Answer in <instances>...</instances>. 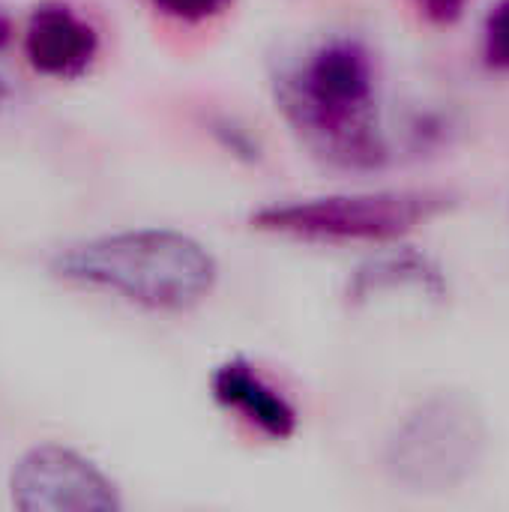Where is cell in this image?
I'll return each mask as SVG.
<instances>
[{
  "mask_svg": "<svg viewBox=\"0 0 509 512\" xmlns=\"http://www.w3.org/2000/svg\"><path fill=\"white\" fill-rule=\"evenodd\" d=\"M276 96L294 132L327 162L342 168L384 162L375 63L363 42H321L276 81Z\"/></svg>",
  "mask_w": 509,
  "mask_h": 512,
  "instance_id": "obj_1",
  "label": "cell"
},
{
  "mask_svg": "<svg viewBox=\"0 0 509 512\" xmlns=\"http://www.w3.org/2000/svg\"><path fill=\"white\" fill-rule=\"evenodd\" d=\"M51 273L144 309L183 312L213 291L219 270L213 255L183 231L132 228L66 246L51 258Z\"/></svg>",
  "mask_w": 509,
  "mask_h": 512,
  "instance_id": "obj_2",
  "label": "cell"
},
{
  "mask_svg": "<svg viewBox=\"0 0 509 512\" xmlns=\"http://www.w3.org/2000/svg\"><path fill=\"white\" fill-rule=\"evenodd\" d=\"M453 207L447 192L387 189L297 198L252 213V228L306 243H393Z\"/></svg>",
  "mask_w": 509,
  "mask_h": 512,
  "instance_id": "obj_3",
  "label": "cell"
},
{
  "mask_svg": "<svg viewBox=\"0 0 509 512\" xmlns=\"http://www.w3.org/2000/svg\"><path fill=\"white\" fill-rule=\"evenodd\" d=\"M486 441V417L468 393H435L396 426L384 468L411 492H453L483 465Z\"/></svg>",
  "mask_w": 509,
  "mask_h": 512,
  "instance_id": "obj_4",
  "label": "cell"
},
{
  "mask_svg": "<svg viewBox=\"0 0 509 512\" xmlns=\"http://www.w3.org/2000/svg\"><path fill=\"white\" fill-rule=\"evenodd\" d=\"M12 507L24 512H117V486L81 453L60 444L27 450L9 480Z\"/></svg>",
  "mask_w": 509,
  "mask_h": 512,
  "instance_id": "obj_5",
  "label": "cell"
},
{
  "mask_svg": "<svg viewBox=\"0 0 509 512\" xmlns=\"http://www.w3.org/2000/svg\"><path fill=\"white\" fill-rule=\"evenodd\" d=\"M399 300L423 309L441 306L447 300V279L441 267L420 252L402 249L369 258L348 282V303L354 309L396 306Z\"/></svg>",
  "mask_w": 509,
  "mask_h": 512,
  "instance_id": "obj_6",
  "label": "cell"
},
{
  "mask_svg": "<svg viewBox=\"0 0 509 512\" xmlns=\"http://www.w3.org/2000/svg\"><path fill=\"white\" fill-rule=\"evenodd\" d=\"M99 54L96 27L66 3H42L33 9L24 30V57L45 75L72 81L81 78Z\"/></svg>",
  "mask_w": 509,
  "mask_h": 512,
  "instance_id": "obj_7",
  "label": "cell"
},
{
  "mask_svg": "<svg viewBox=\"0 0 509 512\" xmlns=\"http://www.w3.org/2000/svg\"><path fill=\"white\" fill-rule=\"evenodd\" d=\"M210 393L216 405L237 414V420L270 441H288L297 432L300 417L291 399L243 357H234L213 372Z\"/></svg>",
  "mask_w": 509,
  "mask_h": 512,
  "instance_id": "obj_8",
  "label": "cell"
},
{
  "mask_svg": "<svg viewBox=\"0 0 509 512\" xmlns=\"http://www.w3.org/2000/svg\"><path fill=\"white\" fill-rule=\"evenodd\" d=\"M483 54L492 69L509 72V0H498L492 12L486 15Z\"/></svg>",
  "mask_w": 509,
  "mask_h": 512,
  "instance_id": "obj_9",
  "label": "cell"
},
{
  "mask_svg": "<svg viewBox=\"0 0 509 512\" xmlns=\"http://www.w3.org/2000/svg\"><path fill=\"white\" fill-rule=\"evenodd\" d=\"M165 18H174L180 24H204L210 18H219L234 0H150Z\"/></svg>",
  "mask_w": 509,
  "mask_h": 512,
  "instance_id": "obj_10",
  "label": "cell"
},
{
  "mask_svg": "<svg viewBox=\"0 0 509 512\" xmlns=\"http://www.w3.org/2000/svg\"><path fill=\"white\" fill-rule=\"evenodd\" d=\"M414 3L420 6V12L429 21H435V24H453V21L462 18L468 0H414Z\"/></svg>",
  "mask_w": 509,
  "mask_h": 512,
  "instance_id": "obj_11",
  "label": "cell"
},
{
  "mask_svg": "<svg viewBox=\"0 0 509 512\" xmlns=\"http://www.w3.org/2000/svg\"><path fill=\"white\" fill-rule=\"evenodd\" d=\"M9 36H12V24H9V18H6V15L0 12V48H3L6 42H9Z\"/></svg>",
  "mask_w": 509,
  "mask_h": 512,
  "instance_id": "obj_12",
  "label": "cell"
},
{
  "mask_svg": "<svg viewBox=\"0 0 509 512\" xmlns=\"http://www.w3.org/2000/svg\"><path fill=\"white\" fill-rule=\"evenodd\" d=\"M3 99H6V84L0 81V105H3Z\"/></svg>",
  "mask_w": 509,
  "mask_h": 512,
  "instance_id": "obj_13",
  "label": "cell"
}]
</instances>
